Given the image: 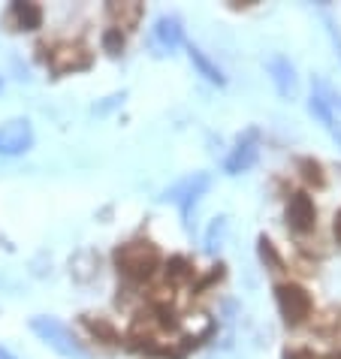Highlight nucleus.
Listing matches in <instances>:
<instances>
[{
	"instance_id": "21",
	"label": "nucleus",
	"mask_w": 341,
	"mask_h": 359,
	"mask_svg": "<svg viewBox=\"0 0 341 359\" xmlns=\"http://www.w3.org/2000/svg\"><path fill=\"white\" fill-rule=\"evenodd\" d=\"M329 25V34H333V43H335V48H338V55H341V34L335 31V25L333 22H326Z\"/></svg>"
},
{
	"instance_id": "20",
	"label": "nucleus",
	"mask_w": 341,
	"mask_h": 359,
	"mask_svg": "<svg viewBox=\"0 0 341 359\" xmlns=\"http://www.w3.org/2000/svg\"><path fill=\"white\" fill-rule=\"evenodd\" d=\"M287 359H323V356H317L311 351H293V353H287Z\"/></svg>"
},
{
	"instance_id": "13",
	"label": "nucleus",
	"mask_w": 341,
	"mask_h": 359,
	"mask_svg": "<svg viewBox=\"0 0 341 359\" xmlns=\"http://www.w3.org/2000/svg\"><path fill=\"white\" fill-rule=\"evenodd\" d=\"M9 18L15 22L18 31H39L43 27V9H39V4H13Z\"/></svg>"
},
{
	"instance_id": "5",
	"label": "nucleus",
	"mask_w": 341,
	"mask_h": 359,
	"mask_svg": "<svg viewBox=\"0 0 341 359\" xmlns=\"http://www.w3.org/2000/svg\"><path fill=\"white\" fill-rule=\"evenodd\" d=\"M208 184H212V178H208L206 172H194V175H187L185 182H178L175 187H169L163 199H173V203L178 205V212H182V217H185V224H190V212H194L196 199L208 191Z\"/></svg>"
},
{
	"instance_id": "11",
	"label": "nucleus",
	"mask_w": 341,
	"mask_h": 359,
	"mask_svg": "<svg viewBox=\"0 0 341 359\" xmlns=\"http://www.w3.org/2000/svg\"><path fill=\"white\" fill-rule=\"evenodd\" d=\"M106 15L109 22H112V27H118V31H133V27L142 22V4H109L106 6Z\"/></svg>"
},
{
	"instance_id": "2",
	"label": "nucleus",
	"mask_w": 341,
	"mask_h": 359,
	"mask_svg": "<svg viewBox=\"0 0 341 359\" xmlns=\"http://www.w3.org/2000/svg\"><path fill=\"white\" fill-rule=\"evenodd\" d=\"M31 329L39 335V341L52 347L58 356H64V359H91V356H88V351L82 347V341L76 338V332L67 323L58 320V317L39 314V317H34V320H31Z\"/></svg>"
},
{
	"instance_id": "1",
	"label": "nucleus",
	"mask_w": 341,
	"mask_h": 359,
	"mask_svg": "<svg viewBox=\"0 0 341 359\" xmlns=\"http://www.w3.org/2000/svg\"><path fill=\"white\" fill-rule=\"evenodd\" d=\"M115 269L127 281H148L160 269V251L148 238H133L115 251Z\"/></svg>"
},
{
	"instance_id": "12",
	"label": "nucleus",
	"mask_w": 341,
	"mask_h": 359,
	"mask_svg": "<svg viewBox=\"0 0 341 359\" xmlns=\"http://www.w3.org/2000/svg\"><path fill=\"white\" fill-rule=\"evenodd\" d=\"M187 57H190V64H194L199 69V76L208 79L212 85H227V76H224V69H220L212 57H208L203 48L194 46V43H187Z\"/></svg>"
},
{
	"instance_id": "4",
	"label": "nucleus",
	"mask_w": 341,
	"mask_h": 359,
	"mask_svg": "<svg viewBox=\"0 0 341 359\" xmlns=\"http://www.w3.org/2000/svg\"><path fill=\"white\" fill-rule=\"evenodd\" d=\"M34 124L27 118H9L0 124V154L4 157H18L34 148Z\"/></svg>"
},
{
	"instance_id": "17",
	"label": "nucleus",
	"mask_w": 341,
	"mask_h": 359,
	"mask_svg": "<svg viewBox=\"0 0 341 359\" xmlns=\"http://www.w3.org/2000/svg\"><path fill=\"white\" fill-rule=\"evenodd\" d=\"M299 169H302V178H305L308 184H314V187H323V184H326L323 166H320L317 161H311V157H305V161H299Z\"/></svg>"
},
{
	"instance_id": "7",
	"label": "nucleus",
	"mask_w": 341,
	"mask_h": 359,
	"mask_svg": "<svg viewBox=\"0 0 341 359\" xmlns=\"http://www.w3.org/2000/svg\"><path fill=\"white\" fill-rule=\"evenodd\" d=\"M182 43H185L182 18L173 15V13H163L154 22V27H152V46H154V52L157 55H173Z\"/></svg>"
},
{
	"instance_id": "10",
	"label": "nucleus",
	"mask_w": 341,
	"mask_h": 359,
	"mask_svg": "<svg viewBox=\"0 0 341 359\" xmlns=\"http://www.w3.org/2000/svg\"><path fill=\"white\" fill-rule=\"evenodd\" d=\"M266 69L272 73V82H275V91L290 100V97H296V69L293 64H290V57L284 55H272L266 61Z\"/></svg>"
},
{
	"instance_id": "16",
	"label": "nucleus",
	"mask_w": 341,
	"mask_h": 359,
	"mask_svg": "<svg viewBox=\"0 0 341 359\" xmlns=\"http://www.w3.org/2000/svg\"><path fill=\"white\" fill-rule=\"evenodd\" d=\"M85 329L91 335H97V338H103L106 344H118V332L112 329V323H106V320H94V317H85Z\"/></svg>"
},
{
	"instance_id": "19",
	"label": "nucleus",
	"mask_w": 341,
	"mask_h": 359,
	"mask_svg": "<svg viewBox=\"0 0 341 359\" xmlns=\"http://www.w3.org/2000/svg\"><path fill=\"white\" fill-rule=\"evenodd\" d=\"M103 52L112 55V57H118L124 52V34L118 31V27H109V31L103 34Z\"/></svg>"
},
{
	"instance_id": "18",
	"label": "nucleus",
	"mask_w": 341,
	"mask_h": 359,
	"mask_svg": "<svg viewBox=\"0 0 341 359\" xmlns=\"http://www.w3.org/2000/svg\"><path fill=\"white\" fill-rule=\"evenodd\" d=\"M260 260L269 263V269H272V272H281V269H284V260H281V257H278L275 245L269 242L266 236H260Z\"/></svg>"
},
{
	"instance_id": "3",
	"label": "nucleus",
	"mask_w": 341,
	"mask_h": 359,
	"mask_svg": "<svg viewBox=\"0 0 341 359\" xmlns=\"http://www.w3.org/2000/svg\"><path fill=\"white\" fill-rule=\"evenodd\" d=\"M275 302H278L281 317H284L290 326H302L308 317L314 314L311 293L305 290L302 284H293V281H284V284L275 287Z\"/></svg>"
},
{
	"instance_id": "23",
	"label": "nucleus",
	"mask_w": 341,
	"mask_h": 359,
	"mask_svg": "<svg viewBox=\"0 0 341 359\" xmlns=\"http://www.w3.org/2000/svg\"><path fill=\"white\" fill-rule=\"evenodd\" d=\"M323 359H341V351H338V353H333V356H323Z\"/></svg>"
},
{
	"instance_id": "22",
	"label": "nucleus",
	"mask_w": 341,
	"mask_h": 359,
	"mask_svg": "<svg viewBox=\"0 0 341 359\" xmlns=\"http://www.w3.org/2000/svg\"><path fill=\"white\" fill-rule=\"evenodd\" d=\"M333 233H335L338 245H341V208H338V215H335V221H333Z\"/></svg>"
},
{
	"instance_id": "9",
	"label": "nucleus",
	"mask_w": 341,
	"mask_h": 359,
	"mask_svg": "<svg viewBox=\"0 0 341 359\" xmlns=\"http://www.w3.org/2000/svg\"><path fill=\"white\" fill-rule=\"evenodd\" d=\"M287 226L296 236H305L317 226V205L308 194H293L287 203Z\"/></svg>"
},
{
	"instance_id": "15",
	"label": "nucleus",
	"mask_w": 341,
	"mask_h": 359,
	"mask_svg": "<svg viewBox=\"0 0 341 359\" xmlns=\"http://www.w3.org/2000/svg\"><path fill=\"white\" fill-rule=\"evenodd\" d=\"M311 112H314L320 121L326 124V130L333 133V139H338V145H341V127L335 124V118H333V112H329V106H326L323 97H311Z\"/></svg>"
},
{
	"instance_id": "6",
	"label": "nucleus",
	"mask_w": 341,
	"mask_h": 359,
	"mask_svg": "<svg viewBox=\"0 0 341 359\" xmlns=\"http://www.w3.org/2000/svg\"><path fill=\"white\" fill-rule=\"evenodd\" d=\"M48 67L55 76H69V73H82L91 67V52L82 43H61L52 48L48 55Z\"/></svg>"
},
{
	"instance_id": "8",
	"label": "nucleus",
	"mask_w": 341,
	"mask_h": 359,
	"mask_svg": "<svg viewBox=\"0 0 341 359\" xmlns=\"http://www.w3.org/2000/svg\"><path fill=\"white\" fill-rule=\"evenodd\" d=\"M257 154H260V136H257V130H248L233 145V151L227 154V161H224L227 175H242V172H248V169L257 163Z\"/></svg>"
},
{
	"instance_id": "14",
	"label": "nucleus",
	"mask_w": 341,
	"mask_h": 359,
	"mask_svg": "<svg viewBox=\"0 0 341 359\" xmlns=\"http://www.w3.org/2000/svg\"><path fill=\"white\" fill-rule=\"evenodd\" d=\"M190 278H194V263H190L187 257H182V254L169 257L166 260V284L169 287L173 284H187Z\"/></svg>"
}]
</instances>
